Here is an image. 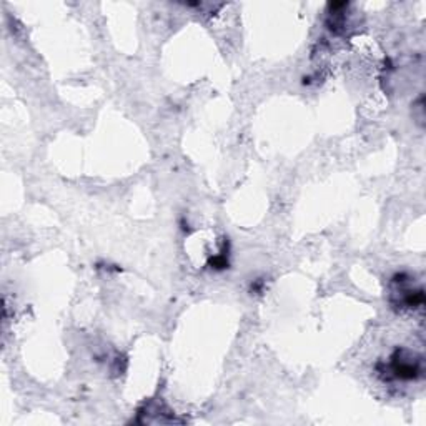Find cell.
Returning <instances> with one entry per match:
<instances>
[{
	"label": "cell",
	"instance_id": "cell-1",
	"mask_svg": "<svg viewBox=\"0 0 426 426\" xmlns=\"http://www.w3.org/2000/svg\"><path fill=\"white\" fill-rule=\"evenodd\" d=\"M393 362L390 364V368L393 370V375L397 376V378L402 380H415L416 376L421 375V367H420V360L415 358H405L403 357V353L395 355L392 358Z\"/></svg>",
	"mask_w": 426,
	"mask_h": 426
}]
</instances>
